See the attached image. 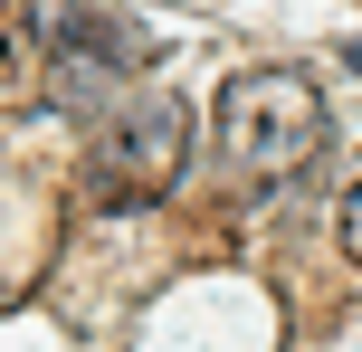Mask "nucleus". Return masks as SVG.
Wrapping results in <instances>:
<instances>
[{
  "instance_id": "nucleus-1",
  "label": "nucleus",
  "mask_w": 362,
  "mask_h": 352,
  "mask_svg": "<svg viewBox=\"0 0 362 352\" xmlns=\"http://www.w3.org/2000/svg\"><path fill=\"white\" fill-rule=\"evenodd\" d=\"M315 152H325V95H315V76L238 67L229 86H219V162H229L238 181L286 190Z\"/></svg>"
},
{
  "instance_id": "nucleus-2",
  "label": "nucleus",
  "mask_w": 362,
  "mask_h": 352,
  "mask_svg": "<svg viewBox=\"0 0 362 352\" xmlns=\"http://www.w3.org/2000/svg\"><path fill=\"white\" fill-rule=\"evenodd\" d=\"M181 162H191V114H181L172 95H134L115 124H95L86 190L115 200V210H134V200H163V190L181 181Z\"/></svg>"
},
{
  "instance_id": "nucleus-3",
  "label": "nucleus",
  "mask_w": 362,
  "mask_h": 352,
  "mask_svg": "<svg viewBox=\"0 0 362 352\" xmlns=\"http://www.w3.org/2000/svg\"><path fill=\"white\" fill-rule=\"evenodd\" d=\"M48 57H57V76H67V95L86 86V76H115V67H144L153 57V38L134 29L124 10H67L48 29Z\"/></svg>"
},
{
  "instance_id": "nucleus-4",
  "label": "nucleus",
  "mask_w": 362,
  "mask_h": 352,
  "mask_svg": "<svg viewBox=\"0 0 362 352\" xmlns=\"http://www.w3.org/2000/svg\"><path fill=\"white\" fill-rule=\"evenodd\" d=\"M334 238H344V257L362 267V181L344 190V210H334Z\"/></svg>"
},
{
  "instance_id": "nucleus-5",
  "label": "nucleus",
  "mask_w": 362,
  "mask_h": 352,
  "mask_svg": "<svg viewBox=\"0 0 362 352\" xmlns=\"http://www.w3.org/2000/svg\"><path fill=\"white\" fill-rule=\"evenodd\" d=\"M344 67H353V76H362V38H353V48H344Z\"/></svg>"
}]
</instances>
